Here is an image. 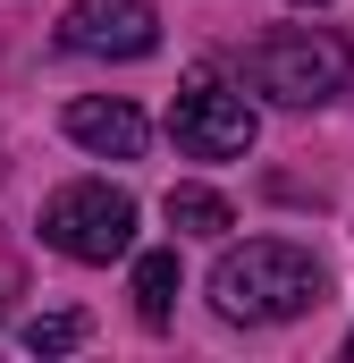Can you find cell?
<instances>
[{
    "mask_svg": "<svg viewBox=\"0 0 354 363\" xmlns=\"http://www.w3.org/2000/svg\"><path fill=\"white\" fill-rule=\"evenodd\" d=\"M169 135H177L185 161H245L253 152V110H245V93H228L219 77H194L177 93V110H169Z\"/></svg>",
    "mask_w": 354,
    "mask_h": 363,
    "instance_id": "277c9868",
    "label": "cell"
},
{
    "mask_svg": "<svg viewBox=\"0 0 354 363\" xmlns=\"http://www.w3.org/2000/svg\"><path fill=\"white\" fill-rule=\"evenodd\" d=\"M59 43L85 60H144L161 43V9L152 0H76L59 17Z\"/></svg>",
    "mask_w": 354,
    "mask_h": 363,
    "instance_id": "5b68a950",
    "label": "cell"
},
{
    "mask_svg": "<svg viewBox=\"0 0 354 363\" xmlns=\"http://www.w3.org/2000/svg\"><path fill=\"white\" fill-rule=\"evenodd\" d=\"M346 355H354V338H346Z\"/></svg>",
    "mask_w": 354,
    "mask_h": 363,
    "instance_id": "8fae6325",
    "label": "cell"
},
{
    "mask_svg": "<svg viewBox=\"0 0 354 363\" xmlns=\"http://www.w3.org/2000/svg\"><path fill=\"white\" fill-rule=\"evenodd\" d=\"M68 135H76L85 152H101V161H135L152 127H144L135 101H101V93H85V101H68Z\"/></svg>",
    "mask_w": 354,
    "mask_h": 363,
    "instance_id": "8992f818",
    "label": "cell"
},
{
    "mask_svg": "<svg viewBox=\"0 0 354 363\" xmlns=\"http://www.w3.org/2000/svg\"><path fill=\"white\" fill-rule=\"evenodd\" d=\"M76 338H85L76 313H42V321H25V355H68Z\"/></svg>",
    "mask_w": 354,
    "mask_h": 363,
    "instance_id": "9c48e42d",
    "label": "cell"
},
{
    "mask_svg": "<svg viewBox=\"0 0 354 363\" xmlns=\"http://www.w3.org/2000/svg\"><path fill=\"white\" fill-rule=\"evenodd\" d=\"M177 254L169 245H161V254H135V321H144V330H161V321H169L177 313Z\"/></svg>",
    "mask_w": 354,
    "mask_h": 363,
    "instance_id": "52a82bcc",
    "label": "cell"
},
{
    "mask_svg": "<svg viewBox=\"0 0 354 363\" xmlns=\"http://www.w3.org/2000/svg\"><path fill=\"white\" fill-rule=\"evenodd\" d=\"M304 9H329V0H304Z\"/></svg>",
    "mask_w": 354,
    "mask_h": 363,
    "instance_id": "30bf717a",
    "label": "cell"
},
{
    "mask_svg": "<svg viewBox=\"0 0 354 363\" xmlns=\"http://www.w3.org/2000/svg\"><path fill=\"white\" fill-rule=\"evenodd\" d=\"M169 228H177V237H228L236 211H228L211 186H169Z\"/></svg>",
    "mask_w": 354,
    "mask_h": 363,
    "instance_id": "ba28073f",
    "label": "cell"
},
{
    "mask_svg": "<svg viewBox=\"0 0 354 363\" xmlns=\"http://www.w3.org/2000/svg\"><path fill=\"white\" fill-rule=\"evenodd\" d=\"M42 245H59L68 262H118L135 245V194L110 178H76L42 203Z\"/></svg>",
    "mask_w": 354,
    "mask_h": 363,
    "instance_id": "7a4b0ae2",
    "label": "cell"
},
{
    "mask_svg": "<svg viewBox=\"0 0 354 363\" xmlns=\"http://www.w3.org/2000/svg\"><path fill=\"white\" fill-rule=\"evenodd\" d=\"M329 296V271L287 245V237H253V245H228L211 262V304L219 321H295Z\"/></svg>",
    "mask_w": 354,
    "mask_h": 363,
    "instance_id": "6da1fadb",
    "label": "cell"
},
{
    "mask_svg": "<svg viewBox=\"0 0 354 363\" xmlns=\"http://www.w3.org/2000/svg\"><path fill=\"white\" fill-rule=\"evenodd\" d=\"M245 77H253V85H262L270 101H287V110H312V101L346 93V77H354V51L304 26V34H270L262 51L245 60Z\"/></svg>",
    "mask_w": 354,
    "mask_h": 363,
    "instance_id": "3957f363",
    "label": "cell"
}]
</instances>
